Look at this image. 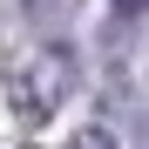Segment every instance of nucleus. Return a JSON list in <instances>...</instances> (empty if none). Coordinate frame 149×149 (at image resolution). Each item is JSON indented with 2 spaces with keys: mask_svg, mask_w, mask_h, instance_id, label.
I'll list each match as a JSON object with an SVG mask.
<instances>
[{
  "mask_svg": "<svg viewBox=\"0 0 149 149\" xmlns=\"http://www.w3.org/2000/svg\"><path fill=\"white\" fill-rule=\"evenodd\" d=\"M20 14L27 20H61V14H74V0H20Z\"/></svg>",
  "mask_w": 149,
  "mask_h": 149,
  "instance_id": "obj_1",
  "label": "nucleus"
},
{
  "mask_svg": "<svg viewBox=\"0 0 149 149\" xmlns=\"http://www.w3.org/2000/svg\"><path fill=\"white\" fill-rule=\"evenodd\" d=\"M74 149H115V136L109 129H88V136H74Z\"/></svg>",
  "mask_w": 149,
  "mask_h": 149,
  "instance_id": "obj_2",
  "label": "nucleus"
}]
</instances>
